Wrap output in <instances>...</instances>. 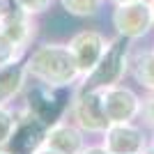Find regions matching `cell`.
<instances>
[{
  "label": "cell",
  "instance_id": "1",
  "mask_svg": "<svg viewBox=\"0 0 154 154\" xmlns=\"http://www.w3.org/2000/svg\"><path fill=\"white\" fill-rule=\"evenodd\" d=\"M23 62L30 81L55 90H74L83 78L69 44H60V42L39 44L32 51H28Z\"/></svg>",
  "mask_w": 154,
  "mask_h": 154
},
{
  "label": "cell",
  "instance_id": "22",
  "mask_svg": "<svg viewBox=\"0 0 154 154\" xmlns=\"http://www.w3.org/2000/svg\"><path fill=\"white\" fill-rule=\"evenodd\" d=\"M0 154H14L12 149H7V147H0Z\"/></svg>",
  "mask_w": 154,
  "mask_h": 154
},
{
  "label": "cell",
  "instance_id": "18",
  "mask_svg": "<svg viewBox=\"0 0 154 154\" xmlns=\"http://www.w3.org/2000/svg\"><path fill=\"white\" fill-rule=\"evenodd\" d=\"M81 154H108V152L103 149V145H101V143H92V145L88 143V145L83 147V152H81Z\"/></svg>",
  "mask_w": 154,
  "mask_h": 154
},
{
  "label": "cell",
  "instance_id": "8",
  "mask_svg": "<svg viewBox=\"0 0 154 154\" xmlns=\"http://www.w3.org/2000/svg\"><path fill=\"white\" fill-rule=\"evenodd\" d=\"M103 97V110L110 124L115 122H136L140 115V94L129 88V85L120 83L113 88H106L101 92Z\"/></svg>",
  "mask_w": 154,
  "mask_h": 154
},
{
  "label": "cell",
  "instance_id": "6",
  "mask_svg": "<svg viewBox=\"0 0 154 154\" xmlns=\"http://www.w3.org/2000/svg\"><path fill=\"white\" fill-rule=\"evenodd\" d=\"M0 35L28 55V48L37 35V21L32 14L23 12L16 0H0Z\"/></svg>",
  "mask_w": 154,
  "mask_h": 154
},
{
  "label": "cell",
  "instance_id": "3",
  "mask_svg": "<svg viewBox=\"0 0 154 154\" xmlns=\"http://www.w3.org/2000/svg\"><path fill=\"white\" fill-rule=\"evenodd\" d=\"M67 90H55V88H48V85L35 83V81H28L26 92L21 94V106L26 108V113L30 117H35L37 122L42 124H53L55 120L67 115L69 110V99L64 97Z\"/></svg>",
  "mask_w": 154,
  "mask_h": 154
},
{
  "label": "cell",
  "instance_id": "15",
  "mask_svg": "<svg viewBox=\"0 0 154 154\" xmlns=\"http://www.w3.org/2000/svg\"><path fill=\"white\" fill-rule=\"evenodd\" d=\"M138 120L147 131L154 129V92H145L140 97V115H138Z\"/></svg>",
  "mask_w": 154,
  "mask_h": 154
},
{
  "label": "cell",
  "instance_id": "19",
  "mask_svg": "<svg viewBox=\"0 0 154 154\" xmlns=\"http://www.w3.org/2000/svg\"><path fill=\"white\" fill-rule=\"evenodd\" d=\"M30 154H60V152H55V149H51V147H46V145H39V147L32 149Z\"/></svg>",
  "mask_w": 154,
  "mask_h": 154
},
{
  "label": "cell",
  "instance_id": "7",
  "mask_svg": "<svg viewBox=\"0 0 154 154\" xmlns=\"http://www.w3.org/2000/svg\"><path fill=\"white\" fill-rule=\"evenodd\" d=\"M99 138H101L99 143L108 154H143V149L149 145L147 129L136 122L108 124V129Z\"/></svg>",
  "mask_w": 154,
  "mask_h": 154
},
{
  "label": "cell",
  "instance_id": "9",
  "mask_svg": "<svg viewBox=\"0 0 154 154\" xmlns=\"http://www.w3.org/2000/svg\"><path fill=\"white\" fill-rule=\"evenodd\" d=\"M108 42L110 39L106 35H101L99 30H81L67 42L78 62V69H81L83 78L99 64V60L103 58V53L108 48Z\"/></svg>",
  "mask_w": 154,
  "mask_h": 154
},
{
  "label": "cell",
  "instance_id": "12",
  "mask_svg": "<svg viewBox=\"0 0 154 154\" xmlns=\"http://www.w3.org/2000/svg\"><path fill=\"white\" fill-rule=\"evenodd\" d=\"M129 74L138 88L145 92H154V46L145 51H131Z\"/></svg>",
  "mask_w": 154,
  "mask_h": 154
},
{
  "label": "cell",
  "instance_id": "21",
  "mask_svg": "<svg viewBox=\"0 0 154 154\" xmlns=\"http://www.w3.org/2000/svg\"><path fill=\"white\" fill-rule=\"evenodd\" d=\"M143 154H154V145H152V143H149V145H147V147H145V149H143Z\"/></svg>",
  "mask_w": 154,
  "mask_h": 154
},
{
  "label": "cell",
  "instance_id": "2",
  "mask_svg": "<svg viewBox=\"0 0 154 154\" xmlns=\"http://www.w3.org/2000/svg\"><path fill=\"white\" fill-rule=\"evenodd\" d=\"M131 42L124 37H113L108 42V48L103 53V58L99 60L94 69L85 78H81V83L76 88L83 90H106L113 85H120L124 76L129 74V62H131Z\"/></svg>",
  "mask_w": 154,
  "mask_h": 154
},
{
  "label": "cell",
  "instance_id": "4",
  "mask_svg": "<svg viewBox=\"0 0 154 154\" xmlns=\"http://www.w3.org/2000/svg\"><path fill=\"white\" fill-rule=\"evenodd\" d=\"M101 92L103 90H83V88L71 90L67 117L90 136H101L110 124L106 117V110H103Z\"/></svg>",
  "mask_w": 154,
  "mask_h": 154
},
{
  "label": "cell",
  "instance_id": "23",
  "mask_svg": "<svg viewBox=\"0 0 154 154\" xmlns=\"http://www.w3.org/2000/svg\"><path fill=\"white\" fill-rule=\"evenodd\" d=\"M149 143H152V145H154V129H152V131H149Z\"/></svg>",
  "mask_w": 154,
  "mask_h": 154
},
{
  "label": "cell",
  "instance_id": "14",
  "mask_svg": "<svg viewBox=\"0 0 154 154\" xmlns=\"http://www.w3.org/2000/svg\"><path fill=\"white\" fill-rule=\"evenodd\" d=\"M64 12H69L71 16H78V19H90L97 16L99 9H101L103 0H60Z\"/></svg>",
  "mask_w": 154,
  "mask_h": 154
},
{
  "label": "cell",
  "instance_id": "20",
  "mask_svg": "<svg viewBox=\"0 0 154 154\" xmlns=\"http://www.w3.org/2000/svg\"><path fill=\"white\" fill-rule=\"evenodd\" d=\"M108 2L115 7V5H124V2H134V0H108Z\"/></svg>",
  "mask_w": 154,
  "mask_h": 154
},
{
  "label": "cell",
  "instance_id": "17",
  "mask_svg": "<svg viewBox=\"0 0 154 154\" xmlns=\"http://www.w3.org/2000/svg\"><path fill=\"white\" fill-rule=\"evenodd\" d=\"M16 5H19L23 12L32 14V16H39V14H44L46 9L53 5V0H16Z\"/></svg>",
  "mask_w": 154,
  "mask_h": 154
},
{
  "label": "cell",
  "instance_id": "5",
  "mask_svg": "<svg viewBox=\"0 0 154 154\" xmlns=\"http://www.w3.org/2000/svg\"><path fill=\"white\" fill-rule=\"evenodd\" d=\"M110 21L120 37L129 42L143 39L154 28V5L152 0H134V2L115 5Z\"/></svg>",
  "mask_w": 154,
  "mask_h": 154
},
{
  "label": "cell",
  "instance_id": "11",
  "mask_svg": "<svg viewBox=\"0 0 154 154\" xmlns=\"http://www.w3.org/2000/svg\"><path fill=\"white\" fill-rule=\"evenodd\" d=\"M28 71L23 60H14L0 67V106H12L19 101L28 88Z\"/></svg>",
  "mask_w": 154,
  "mask_h": 154
},
{
  "label": "cell",
  "instance_id": "13",
  "mask_svg": "<svg viewBox=\"0 0 154 154\" xmlns=\"http://www.w3.org/2000/svg\"><path fill=\"white\" fill-rule=\"evenodd\" d=\"M19 129V113L16 106H0V147H9L14 134Z\"/></svg>",
  "mask_w": 154,
  "mask_h": 154
},
{
  "label": "cell",
  "instance_id": "16",
  "mask_svg": "<svg viewBox=\"0 0 154 154\" xmlns=\"http://www.w3.org/2000/svg\"><path fill=\"white\" fill-rule=\"evenodd\" d=\"M23 58H26V53H21L9 39H5L2 35H0V67L14 62V60H23Z\"/></svg>",
  "mask_w": 154,
  "mask_h": 154
},
{
  "label": "cell",
  "instance_id": "24",
  "mask_svg": "<svg viewBox=\"0 0 154 154\" xmlns=\"http://www.w3.org/2000/svg\"><path fill=\"white\" fill-rule=\"evenodd\" d=\"M152 5H154V0H152Z\"/></svg>",
  "mask_w": 154,
  "mask_h": 154
},
{
  "label": "cell",
  "instance_id": "10",
  "mask_svg": "<svg viewBox=\"0 0 154 154\" xmlns=\"http://www.w3.org/2000/svg\"><path fill=\"white\" fill-rule=\"evenodd\" d=\"M85 136L88 134H85L83 129L78 127V124H74L69 117L64 115V117H60V120H55L53 124L46 127L44 143L42 145L55 149L60 154H81L83 147L88 145Z\"/></svg>",
  "mask_w": 154,
  "mask_h": 154
}]
</instances>
